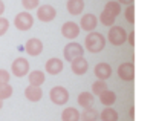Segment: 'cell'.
I'll return each instance as SVG.
<instances>
[{"instance_id":"cell-1","label":"cell","mask_w":156,"mask_h":121,"mask_svg":"<svg viewBox=\"0 0 156 121\" xmlns=\"http://www.w3.org/2000/svg\"><path fill=\"white\" fill-rule=\"evenodd\" d=\"M106 46V37L100 32H89L87 37L84 38V49H87L92 54H98L104 49Z\"/></svg>"},{"instance_id":"cell-2","label":"cell","mask_w":156,"mask_h":121,"mask_svg":"<svg viewBox=\"0 0 156 121\" xmlns=\"http://www.w3.org/2000/svg\"><path fill=\"white\" fill-rule=\"evenodd\" d=\"M127 32H126V29L122 28V26H116V25H113V26H110V29H109V34H107V40L113 44V46H121L126 40H127Z\"/></svg>"},{"instance_id":"cell-3","label":"cell","mask_w":156,"mask_h":121,"mask_svg":"<svg viewBox=\"0 0 156 121\" xmlns=\"http://www.w3.org/2000/svg\"><path fill=\"white\" fill-rule=\"evenodd\" d=\"M63 54H64V58L70 63L78 57H84V48H83V44L76 43V41H70L69 44L64 46V52Z\"/></svg>"},{"instance_id":"cell-4","label":"cell","mask_w":156,"mask_h":121,"mask_svg":"<svg viewBox=\"0 0 156 121\" xmlns=\"http://www.w3.org/2000/svg\"><path fill=\"white\" fill-rule=\"evenodd\" d=\"M49 98H51V101H52L54 104L63 106V104H66V103L69 101V92H67V89L63 87V86H55V87L51 89Z\"/></svg>"},{"instance_id":"cell-5","label":"cell","mask_w":156,"mask_h":121,"mask_svg":"<svg viewBox=\"0 0 156 121\" xmlns=\"http://www.w3.org/2000/svg\"><path fill=\"white\" fill-rule=\"evenodd\" d=\"M11 72L16 77H19V78L28 75L29 74V62H28L26 58H23V57L16 58L14 62H12V65H11Z\"/></svg>"},{"instance_id":"cell-6","label":"cell","mask_w":156,"mask_h":121,"mask_svg":"<svg viewBox=\"0 0 156 121\" xmlns=\"http://www.w3.org/2000/svg\"><path fill=\"white\" fill-rule=\"evenodd\" d=\"M14 25L19 31H28L32 28L34 25V17L31 16V12H19L14 19Z\"/></svg>"},{"instance_id":"cell-7","label":"cell","mask_w":156,"mask_h":121,"mask_svg":"<svg viewBox=\"0 0 156 121\" xmlns=\"http://www.w3.org/2000/svg\"><path fill=\"white\" fill-rule=\"evenodd\" d=\"M55 16H57V9L52 5H41L37 8V19L40 22H44V23L52 22Z\"/></svg>"},{"instance_id":"cell-8","label":"cell","mask_w":156,"mask_h":121,"mask_svg":"<svg viewBox=\"0 0 156 121\" xmlns=\"http://www.w3.org/2000/svg\"><path fill=\"white\" fill-rule=\"evenodd\" d=\"M118 77L124 81H133L135 78V66L132 62H124L118 68Z\"/></svg>"},{"instance_id":"cell-9","label":"cell","mask_w":156,"mask_h":121,"mask_svg":"<svg viewBox=\"0 0 156 121\" xmlns=\"http://www.w3.org/2000/svg\"><path fill=\"white\" fill-rule=\"evenodd\" d=\"M80 26H78L75 22H66L63 26H61V34L64 38H69V40H73L80 35Z\"/></svg>"},{"instance_id":"cell-10","label":"cell","mask_w":156,"mask_h":121,"mask_svg":"<svg viewBox=\"0 0 156 121\" xmlns=\"http://www.w3.org/2000/svg\"><path fill=\"white\" fill-rule=\"evenodd\" d=\"M70 69L76 75H84L89 69V63H87V60L84 57H78V58L73 60V62H70Z\"/></svg>"},{"instance_id":"cell-11","label":"cell","mask_w":156,"mask_h":121,"mask_svg":"<svg viewBox=\"0 0 156 121\" xmlns=\"http://www.w3.org/2000/svg\"><path fill=\"white\" fill-rule=\"evenodd\" d=\"M25 51L32 55V57H37L43 52V43L40 38H29L26 43H25Z\"/></svg>"},{"instance_id":"cell-12","label":"cell","mask_w":156,"mask_h":121,"mask_svg":"<svg viewBox=\"0 0 156 121\" xmlns=\"http://www.w3.org/2000/svg\"><path fill=\"white\" fill-rule=\"evenodd\" d=\"M97 25H98V19L94 14H90V12L89 14H84L81 17V20H80V28L83 31H87V32H92L97 28Z\"/></svg>"},{"instance_id":"cell-13","label":"cell","mask_w":156,"mask_h":121,"mask_svg":"<svg viewBox=\"0 0 156 121\" xmlns=\"http://www.w3.org/2000/svg\"><path fill=\"white\" fill-rule=\"evenodd\" d=\"M94 74H95V77L98 78V80H107V78H110V75H112V68H110V65H107V63H98L97 66H95V69H94Z\"/></svg>"},{"instance_id":"cell-14","label":"cell","mask_w":156,"mask_h":121,"mask_svg":"<svg viewBox=\"0 0 156 121\" xmlns=\"http://www.w3.org/2000/svg\"><path fill=\"white\" fill-rule=\"evenodd\" d=\"M44 69H46L48 74L57 75V74H60L63 71V62L60 58H49L46 62V65H44Z\"/></svg>"},{"instance_id":"cell-15","label":"cell","mask_w":156,"mask_h":121,"mask_svg":"<svg viewBox=\"0 0 156 121\" xmlns=\"http://www.w3.org/2000/svg\"><path fill=\"white\" fill-rule=\"evenodd\" d=\"M66 8H67L69 14L78 16V14H81L83 9H84V0H67Z\"/></svg>"},{"instance_id":"cell-16","label":"cell","mask_w":156,"mask_h":121,"mask_svg":"<svg viewBox=\"0 0 156 121\" xmlns=\"http://www.w3.org/2000/svg\"><path fill=\"white\" fill-rule=\"evenodd\" d=\"M25 97H26L29 101L37 103V101L41 100V97H43V91H41L40 86H28V87L25 89Z\"/></svg>"},{"instance_id":"cell-17","label":"cell","mask_w":156,"mask_h":121,"mask_svg":"<svg viewBox=\"0 0 156 121\" xmlns=\"http://www.w3.org/2000/svg\"><path fill=\"white\" fill-rule=\"evenodd\" d=\"M94 94L92 92H81L80 95H78V104H80L83 109H90L94 107Z\"/></svg>"},{"instance_id":"cell-18","label":"cell","mask_w":156,"mask_h":121,"mask_svg":"<svg viewBox=\"0 0 156 121\" xmlns=\"http://www.w3.org/2000/svg\"><path fill=\"white\" fill-rule=\"evenodd\" d=\"M81 115L75 107H66L61 113V121H80Z\"/></svg>"},{"instance_id":"cell-19","label":"cell","mask_w":156,"mask_h":121,"mask_svg":"<svg viewBox=\"0 0 156 121\" xmlns=\"http://www.w3.org/2000/svg\"><path fill=\"white\" fill-rule=\"evenodd\" d=\"M28 80H29V84L31 86H41L46 80L44 74L41 71H32L28 74Z\"/></svg>"},{"instance_id":"cell-20","label":"cell","mask_w":156,"mask_h":121,"mask_svg":"<svg viewBox=\"0 0 156 121\" xmlns=\"http://www.w3.org/2000/svg\"><path fill=\"white\" fill-rule=\"evenodd\" d=\"M115 20H116V16L113 12H110L109 9H103L101 16H100V22L104 25V26H113L115 25Z\"/></svg>"},{"instance_id":"cell-21","label":"cell","mask_w":156,"mask_h":121,"mask_svg":"<svg viewBox=\"0 0 156 121\" xmlns=\"http://www.w3.org/2000/svg\"><path fill=\"white\" fill-rule=\"evenodd\" d=\"M100 101H101L106 107H110V106L116 101V94L107 89V91H104V92L100 95Z\"/></svg>"},{"instance_id":"cell-22","label":"cell","mask_w":156,"mask_h":121,"mask_svg":"<svg viewBox=\"0 0 156 121\" xmlns=\"http://www.w3.org/2000/svg\"><path fill=\"white\" fill-rule=\"evenodd\" d=\"M118 118H119L118 112L115 109H112V107H106L100 113V119L101 121H118Z\"/></svg>"},{"instance_id":"cell-23","label":"cell","mask_w":156,"mask_h":121,"mask_svg":"<svg viewBox=\"0 0 156 121\" xmlns=\"http://www.w3.org/2000/svg\"><path fill=\"white\" fill-rule=\"evenodd\" d=\"M98 118H100V113L94 107L84 109L81 113V121H98Z\"/></svg>"},{"instance_id":"cell-24","label":"cell","mask_w":156,"mask_h":121,"mask_svg":"<svg viewBox=\"0 0 156 121\" xmlns=\"http://www.w3.org/2000/svg\"><path fill=\"white\" fill-rule=\"evenodd\" d=\"M104 91H107V84H106V81L104 80H97L94 84H92V94L94 95H101Z\"/></svg>"},{"instance_id":"cell-25","label":"cell","mask_w":156,"mask_h":121,"mask_svg":"<svg viewBox=\"0 0 156 121\" xmlns=\"http://www.w3.org/2000/svg\"><path fill=\"white\" fill-rule=\"evenodd\" d=\"M12 95V86L9 83L0 86V100H6Z\"/></svg>"},{"instance_id":"cell-26","label":"cell","mask_w":156,"mask_h":121,"mask_svg":"<svg viewBox=\"0 0 156 121\" xmlns=\"http://www.w3.org/2000/svg\"><path fill=\"white\" fill-rule=\"evenodd\" d=\"M104 8H106V9H109L110 12H113L116 17H118V14L121 12V6H119V3L116 2V0H110V2H107Z\"/></svg>"},{"instance_id":"cell-27","label":"cell","mask_w":156,"mask_h":121,"mask_svg":"<svg viewBox=\"0 0 156 121\" xmlns=\"http://www.w3.org/2000/svg\"><path fill=\"white\" fill-rule=\"evenodd\" d=\"M22 5L26 11H31L34 8H38L40 5V0H22Z\"/></svg>"},{"instance_id":"cell-28","label":"cell","mask_w":156,"mask_h":121,"mask_svg":"<svg viewBox=\"0 0 156 121\" xmlns=\"http://www.w3.org/2000/svg\"><path fill=\"white\" fill-rule=\"evenodd\" d=\"M126 19H127V22L130 25L135 23V6L133 5H129L127 6V9H126Z\"/></svg>"},{"instance_id":"cell-29","label":"cell","mask_w":156,"mask_h":121,"mask_svg":"<svg viewBox=\"0 0 156 121\" xmlns=\"http://www.w3.org/2000/svg\"><path fill=\"white\" fill-rule=\"evenodd\" d=\"M8 28H9V22H8V19L0 17V37H2L3 34H6Z\"/></svg>"},{"instance_id":"cell-30","label":"cell","mask_w":156,"mask_h":121,"mask_svg":"<svg viewBox=\"0 0 156 121\" xmlns=\"http://www.w3.org/2000/svg\"><path fill=\"white\" fill-rule=\"evenodd\" d=\"M9 78H11V75H9V72H8V71L0 69V86L9 83Z\"/></svg>"},{"instance_id":"cell-31","label":"cell","mask_w":156,"mask_h":121,"mask_svg":"<svg viewBox=\"0 0 156 121\" xmlns=\"http://www.w3.org/2000/svg\"><path fill=\"white\" fill-rule=\"evenodd\" d=\"M127 41L130 43V46H135V32H133V31L127 35Z\"/></svg>"},{"instance_id":"cell-32","label":"cell","mask_w":156,"mask_h":121,"mask_svg":"<svg viewBox=\"0 0 156 121\" xmlns=\"http://www.w3.org/2000/svg\"><path fill=\"white\" fill-rule=\"evenodd\" d=\"M116 2H118L119 5L124 3V5H127V6H129V5H133V0H116Z\"/></svg>"},{"instance_id":"cell-33","label":"cell","mask_w":156,"mask_h":121,"mask_svg":"<svg viewBox=\"0 0 156 121\" xmlns=\"http://www.w3.org/2000/svg\"><path fill=\"white\" fill-rule=\"evenodd\" d=\"M3 12H5V3L2 2V0H0V17L3 16Z\"/></svg>"},{"instance_id":"cell-34","label":"cell","mask_w":156,"mask_h":121,"mask_svg":"<svg viewBox=\"0 0 156 121\" xmlns=\"http://www.w3.org/2000/svg\"><path fill=\"white\" fill-rule=\"evenodd\" d=\"M129 113H130V116L133 118V116H135V109H133V107H130V112H129Z\"/></svg>"},{"instance_id":"cell-35","label":"cell","mask_w":156,"mask_h":121,"mask_svg":"<svg viewBox=\"0 0 156 121\" xmlns=\"http://www.w3.org/2000/svg\"><path fill=\"white\" fill-rule=\"evenodd\" d=\"M3 107V100H0V109Z\"/></svg>"}]
</instances>
